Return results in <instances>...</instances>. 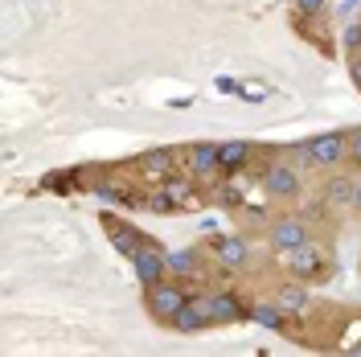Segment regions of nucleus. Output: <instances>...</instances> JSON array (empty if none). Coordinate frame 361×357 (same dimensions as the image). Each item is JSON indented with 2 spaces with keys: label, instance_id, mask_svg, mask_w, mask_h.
<instances>
[{
  "label": "nucleus",
  "instance_id": "obj_1",
  "mask_svg": "<svg viewBox=\"0 0 361 357\" xmlns=\"http://www.w3.org/2000/svg\"><path fill=\"white\" fill-rule=\"evenodd\" d=\"M185 300H189V291L180 288V284H173V279H160V284L148 288V308H152V316L157 320H169V325L185 308Z\"/></svg>",
  "mask_w": 361,
  "mask_h": 357
},
{
  "label": "nucleus",
  "instance_id": "obj_2",
  "mask_svg": "<svg viewBox=\"0 0 361 357\" xmlns=\"http://www.w3.org/2000/svg\"><path fill=\"white\" fill-rule=\"evenodd\" d=\"M345 157H349V135L345 132H324V135L308 140V160H312L316 169H333Z\"/></svg>",
  "mask_w": 361,
  "mask_h": 357
},
{
  "label": "nucleus",
  "instance_id": "obj_3",
  "mask_svg": "<svg viewBox=\"0 0 361 357\" xmlns=\"http://www.w3.org/2000/svg\"><path fill=\"white\" fill-rule=\"evenodd\" d=\"M263 189L275 201H292V198H300V173L292 164H283V160H271L263 169Z\"/></svg>",
  "mask_w": 361,
  "mask_h": 357
},
{
  "label": "nucleus",
  "instance_id": "obj_4",
  "mask_svg": "<svg viewBox=\"0 0 361 357\" xmlns=\"http://www.w3.org/2000/svg\"><path fill=\"white\" fill-rule=\"evenodd\" d=\"M214 325V304H209V291L205 296H189L185 300V308L173 316V329L177 333H202Z\"/></svg>",
  "mask_w": 361,
  "mask_h": 357
},
{
  "label": "nucleus",
  "instance_id": "obj_5",
  "mask_svg": "<svg viewBox=\"0 0 361 357\" xmlns=\"http://www.w3.org/2000/svg\"><path fill=\"white\" fill-rule=\"evenodd\" d=\"M132 267H135V275H140V284H144V288H152V284H160V279L169 275V255H164L160 246L144 243L132 255Z\"/></svg>",
  "mask_w": 361,
  "mask_h": 357
},
{
  "label": "nucleus",
  "instance_id": "obj_6",
  "mask_svg": "<svg viewBox=\"0 0 361 357\" xmlns=\"http://www.w3.org/2000/svg\"><path fill=\"white\" fill-rule=\"evenodd\" d=\"M308 243V226L300 222V218H275L271 222V246L275 250H295V246H304Z\"/></svg>",
  "mask_w": 361,
  "mask_h": 357
},
{
  "label": "nucleus",
  "instance_id": "obj_7",
  "mask_svg": "<svg viewBox=\"0 0 361 357\" xmlns=\"http://www.w3.org/2000/svg\"><path fill=\"white\" fill-rule=\"evenodd\" d=\"M288 271H292L295 279H312V275H320V271H324V250L312 246V243L288 250Z\"/></svg>",
  "mask_w": 361,
  "mask_h": 357
},
{
  "label": "nucleus",
  "instance_id": "obj_8",
  "mask_svg": "<svg viewBox=\"0 0 361 357\" xmlns=\"http://www.w3.org/2000/svg\"><path fill=\"white\" fill-rule=\"evenodd\" d=\"M214 255H218L222 267H247L250 246H247V238H238V234H214Z\"/></svg>",
  "mask_w": 361,
  "mask_h": 357
},
{
  "label": "nucleus",
  "instance_id": "obj_9",
  "mask_svg": "<svg viewBox=\"0 0 361 357\" xmlns=\"http://www.w3.org/2000/svg\"><path fill=\"white\" fill-rule=\"evenodd\" d=\"M250 157H255V148H250L247 140H226V144H218L222 177H238V173H243V169L250 164Z\"/></svg>",
  "mask_w": 361,
  "mask_h": 357
},
{
  "label": "nucleus",
  "instance_id": "obj_10",
  "mask_svg": "<svg viewBox=\"0 0 361 357\" xmlns=\"http://www.w3.org/2000/svg\"><path fill=\"white\" fill-rule=\"evenodd\" d=\"M189 173L193 177H222V160H218V144H197L189 148Z\"/></svg>",
  "mask_w": 361,
  "mask_h": 357
},
{
  "label": "nucleus",
  "instance_id": "obj_11",
  "mask_svg": "<svg viewBox=\"0 0 361 357\" xmlns=\"http://www.w3.org/2000/svg\"><path fill=\"white\" fill-rule=\"evenodd\" d=\"M209 304H214V325H234L250 316V308H243V300L234 291H209Z\"/></svg>",
  "mask_w": 361,
  "mask_h": 357
},
{
  "label": "nucleus",
  "instance_id": "obj_12",
  "mask_svg": "<svg viewBox=\"0 0 361 357\" xmlns=\"http://www.w3.org/2000/svg\"><path fill=\"white\" fill-rule=\"evenodd\" d=\"M140 164V173L144 177H173V164H177V152L173 148H152V152H144V157L135 160Z\"/></svg>",
  "mask_w": 361,
  "mask_h": 357
},
{
  "label": "nucleus",
  "instance_id": "obj_13",
  "mask_svg": "<svg viewBox=\"0 0 361 357\" xmlns=\"http://www.w3.org/2000/svg\"><path fill=\"white\" fill-rule=\"evenodd\" d=\"M103 226L111 230V243H115V250H123L128 259H132L135 250L144 246V230H135V226H123V222H115V218H103Z\"/></svg>",
  "mask_w": 361,
  "mask_h": 357
},
{
  "label": "nucleus",
  "instance_id": "obj_14",
  "mask_svg": "<svg viewBox=\"0 0 361 357\" xmlns=\"http://www.w3.org/2000/svg\"><path fill=\"white\" fill-rule=\"evenodd\" d=\"M353 189H357L353 177H333V181H324V193L320 198L329 201V205H337V210H345V205H353Z\"/></svg>",
  "mask_w": 361,
  "mask_h": 357
},
{
  "label": "nucleus",
  "instance_id": "obj_15",
  "mask_svg": "<svg viewBox=\"0 0 361 357\" xmlns=\"http://www.w3.org/2000/svg\"><path fill=\"white\" fill-rule=\"evenodd\" d=\"M160 189H164V193H169L173 201L189 205V210H197V205H202L197 189H193V181H185V177H164V181H160Z\"/></svg>",
  "mask_w": 361,
  "mask_h": 357
},
{
  "label": "nucleus",
  "instance_id": "obj_16",
  "mask_svg": "<svg viewBox=\"0 0 361 357\" xmlns=\"http://www.w3.org/2000/svg\"><path fill=\"white\" fill-rule=\"evenodd\" d=\"M275 304H279V308H283L288 316H300L304 308H308V291L300 288V284H288V288H279Z\"/></svg>",
  "mask_w": 361,
  "mask_h": 357
},
{
  "label": "nucleus",
  "instance_id": "obj_17",
  "mask_svg": "<svg viewBox=\"0 0 361 357\" xmlns=\"http://www.w3.org/2000/svg\"><path fill=\"white\" fill-rule=\"evenodd\" d=\"M250 320L263 325V329H283V325H288V313H283L279 304H255V308H250Z\"/></svg>",
  "mask_w": 361,
  "mask_h": 357
},
{
  "label": "nucleus",
  "instance_id": "obj_18",
  "mask_svg": "<svg viewBox=\"0 0 361 357\" xmlns=\"http://www.w3.org/2000/svg\"><path fill=\"white\" fill-rule=\"evenodd\" d=\"M169 271L180 275V279L193 275V271H197V250H173V255H169Z\"/></svg>",
  "mask_w": 361,
  "mask_h": 357
},
{
  "label": "nucleus",
  "instance_id": "obj_19",
  "mask_svg": "<svg viewBox=\"0 0 361 357\" xmlns=\"http://www.w3.org/2000/svg\"><path fill=\"white\" fill-rule=\"evenodd\" d=\"M94 198H99V201H111V205H135L132 193H123V189H115V185H94Z\"/></svg>",
  "mask_w": 361,
  "mask_h": 357
},
{
  "label": "nucleus",
  "instance_id": "obj_20",
  "mask_svg": "<svg viewBox=\"0 0 361 357\" xmlns=\"http://www.w3.org/2000/svg\"><path fill=\"white\" fill-rule=\"evenodd\" d=\"M295 13H308V17H324L329 13V0H292Z\"/></svg>",
  "mask_w": 361,
  "mask_h": 357
},
{
  "label": "nucleus",
  "instance_id": "obj_21",
  "mask_svg": "<svg viewBox=\"0 0 361 357\" xmlns=\"http://www.w3.org/2000/svg\"><path fill=\"white\" fill-rule=\"evenodd\" d=\"M173 205H177V201L169 198V193H164V189H157V193H152V198H148V210H157V214H169V210H173Z\"/></svg>",
  "mask_w": 361,
  "mask_h": 357
},
{
  "label": "nucleus",
  "instance_id": "obj_22",
  "mask_svg": "<svg viewBox=\"0 0 361 357\" xmlns=\"http://www.w3.org/2000/svg\"><path fill=\"white\" fill-rule=\"evenodd\" d=\"M345 135H349V160L361 164V128H353V132H345Z\"/></svg>",
  "mask_w": 361,
  "mask_h": 357
},
{
  "label": "nucleus",
  "instance_id": "obj_23",
  "mask_svg": "<svg viewBox=\"0 0 361 357\" xmlns=\"http://www.w3.org/2000/svg\"><path fill=\"white\" fill-rule=\"evenodd\" d=\"M214 87L222 90V95H243V83H234V78H226V74H218V78H214Z\"/></svg>",
  "mask_w": 361,
  "mask_h": 357
},
{
  "label": "nucleus",
  "instance_id": "obj_24",
  "mask_svg": "<svg viewBox=\"0 0 361 357\" xmlns=\"http://www.w3.org/2000/svg\"><path fill=\"white\" fill-rule=\"evenodd\" d=\"M271 90L267 87H255V83H243V99H250V103H263Z\"/></svg>",
  "mask_w": 361,
  "mask_h": 357
},
{
  "label": "nucleus",
  "instance_id": "obj_25",
  "mask_svg": "<svg viewBox=\"0 0 361 357\" xmlns=\"http://www.w3.org/2000/svg\"><path fill=\"white\" fill-rule=\"evenodd\" d=\"M345 45H349L353 54H357V49H361V21H357V25H349V29H345Z\"/></svg>",
  "mask_w": 361,
  "mask_h": 357
},
{
  "label": "nucleus",
  "instance_id": "obj_26",
  "mask_svg": "<svg viewBox=\"0 0 361 357\" xmlns=\"http://www.w3.org/2000/svg\"><path fill=\"white\" fill-rule=\"evenodd\" d=\"M349 70H353V83L361 87V58H357V54H353V66H349Z\"/></svg>",
  "mask_w": 361,
  "mask_h": 357
},
{
  "label": "nucleus",
  "instance_id": "obj_27",
  "mask_svg": "<svg viewBox=\"0 0 361 357\" xmlns=\"http://www.w3.org/2000/svg\"><path fill=\"white\" fill-rule=\"evenodd\" d=\"M361 0H341V13H345V17H349V13H353V8H357Z\"/></svg>",
  "mask_w": 361,
  "mask_h": 357
},
{
  "label": "nucleus",
  "instance_id": "obj_28",
  "mask_svg": "<svg viewBox=\"0 0 361 357\" xmlns=\"http://www.w3.org/2000/svg\"><path fill=\"white\" fill-rule=\"evenodd\" d=\"M353 205L361 210V181H357V189H353Z\"/></svg>",
  "mask_w": 361,
  "mask_h": 357
}]
</instances>
